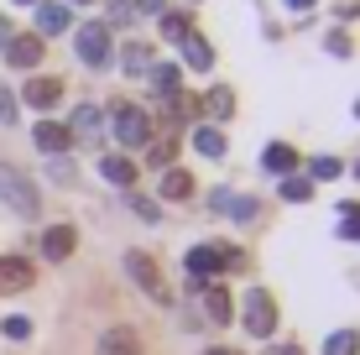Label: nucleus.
Instances as JSON below:
<instances>
[{
	"instance_id": "1",
	"label": "nucleus",
	"mask_w": 360,
	"mask_h": 355,
	"mask_svg": "<svg viewBox=\"0 0 360 355\" xmlns=\"http://www.w3.org/2000/svg\"><path fill=\"white\" fill-rule=\"evenodd\" d=\"M0 204H11V214L32 219L37 209H42V193H37V183L21 173V167H6V162H0Z\"/></svg>"
},
{
	"instance_id": "2",
	"label": "nucleus",
	"mask_w": 360,
	"mask_h": 355,
	"mask_svg": "<svg viewBox=\"0 0 360 355\" xmlns=\"http://www.w3.org/2000/svg\"><path fill=\"white\" fill-rule=\"evenodd\" d=\"M126 272H131V283L146 292L152 303H172V288H167V277H162V266L152 262L146 251H126Z\"/></svg>"
},
{
	"instance_id": "3",
	"label": "nucleus",
	"mask_w": 360,
	"mask_h": 355,
	"mask_svg": "<svg viewBox=\"0 0 360 355\" xmlns=\"http://www.w3.org/2000/svg\"><path fill=\"white\" fill-rule=\"evenodd\" d=\"M110 120H115V141L120 146H146L152 141V115H146L141 105H115Z\"/></svg>"
},
{
	"instance_id": "4",
	"label": "nucleus",
	"mask_w": 360,
	"mask_h": 355,
	"mask_svg": "<svg viewBox=\"0 0 360 355\" xmlns=\"http://www.w3.org/2000/svg\"><path fill=\"white\" fill-rule=\"evenodd\" d=\"M240 319H245V329H251L256 340H271V329H277V303H271L266 288H251V292H245Z\"/></svg>"
},
{
	"instance_id": "5",
	"label": "nucleus",
	"mask_w": 360,
	"mask_h": 355,
	"mask_svg": "<svg viewBox=\"0 0 360 355\" xmlns=\"http://www.w3.org/2000/svg\"><path fill=\"white\" fill-rule=\"evenodd\" d=\"M240 262H245V256L235 246H193L188 251V272L193 277H209V272L219 277V272H230V266H240Z\"/></svg>"
},
{
	"instance_id": "6",
	"label": "nucleus",
	"mask_w": 360,
	"mask_h": 355,
	"mask_svg": "<svg viewBox=\"0 0 360 355\" xmlns=\"http://www.w3.org/2000/svg\"><path fill=\"white\" fill-rule=\"evenodd\" d=\"M79 63L84 68H105L110 63V27H105V21L79 27Z\"/></svg>"
},
{
	"instance_id": "7",
	"label": "nucleus",
	"mask_w": 360,
	"mask_h": 355,
	"mask_svg": "<svg viewBox=\"0 0 360 355\" xmlns=\"http://www.w3.org/2000/svg\"><path fill=\"white\" fill-rule=\"evenodd\" d=\"M0 53H6V63H16V68H37V63H42V37H37V32L6 37V47H0Z\"/></svg>"
},
{
	"instance_id": "8",
	"label": "nucleus",
	"mask_w": 360,
	"mask_h": 355,
	"mask_svg": "<svg viewBox=\"0 0 360 355\" xmlns=\"http://www.w3.org/2000/svg\"><path fill=\"white\" fill-rule=\"evenodd\" d=\"M32 283H37V272L27 256H0V292H27Z\"/></svg>"
},
{
	"instance_id": "9",
	"label": "nucleus",
	"mask_w": 360,
	"mask_h": 355,
	"mask_svg": "<svg viewBox=\"0 0 360 355\" xmlns=\"http://www.w3.org/2000/svg\"><path fill=\"white\" fill-rule=\"evenodd\" d=\"M73 246H79V230H73V225H47L42 230V256H47V262H68Z\"/></svg>"
},
{
	"instance_id": "10",
	"label": "nucleus",
	"mask_w": 360,
	"mask_h": 355,
	"mask_svg": "<svg viewBox=\"0 0 360 355\" xmlns=\"http://www.w3.org/2000/svg\"><path fill=\"white\" fill-rule=\"evenodd\" d=\"M32 141H37V152H47V157H63L68 152V126H58V120H42V126L32 131Z\"/></svg>"
},
{
	"instance_id": "11",
	"label": "nucleus",
	"mask_w": 360,
	"mask_h": 355,
	"mask_svg": "<svg viewBox=\"0 0 360 355\" xmlns=\"http://www.w3.org/2000/svg\"><path fill=\"white\" fill-rule=\"evenodd\" d=\"M21 100H27L32 110H53L58 100H63V79H32L27 89H21Z\"/></svg>"
},
{
	"instance_id": "12",
	"label": "nucleus",
	"mask_w": 360,
	"mask_h": 355,
	"mask_svg": "<svg viewBox=\"0 0 360 355\" xmlns=\"http://www.w3.org/2000/svg\"><path fill=\"white\" fill-rule=\"evenodd\" d=\"M178 47H183V58H188V68H198V73H209V68H214V47H209L198 32H188Z\"/></svg>"
},
{
	"instance_id": "13",
	"label": "nucleus",
	"mask_w": 360,
	"mask_h": 355,
	"mask_svg": "<svg viewBox=\"0 0 360 355\" xmlns=\"http://www.w3.org/2000/svg\"><path fill=\"white\" fill-rule=\"evenodd\" d=\"M146 73H152V84H157V94H162V100H178V84H183V68L178 63H152V68H146Z\"/></svg>"
},
{
	"instance_id": "14",
	"label": "nucleus",
	"mask_w": 360,
	"mask_h": 355,
	"mask_svg": "<svg viewBox=\"0 0 360 355\" xmlns=\"http://www.w3.org/2000/svg\"><path fill=\"white\" fill-rule=\"evenodd\" d=\"M58 32H68V6H37V37H58Z\"/></svg>"
},
{
	"instance_id": "15",
	"label": "nucleus",
	"mask_w": 360,
	"mask_h": 355,
	"mask_svg": "<svg viewBox=\"0 0 360 355\" xmlns=\"http://www.w3.org/2000/svg\"><path fill=\"white\" fill-rule=\"evenodd\" d=\"M99 355H141V345H136L131 329H105L99 335Z\"/></svg>"
},
{
	"instance_id": "16",
	"label": "nucleus",
	"mask_w": 360,
	"mask_h": 355,
	"mask_svg": "<svg viewBox=\"0 0 360 355\" xmlns=\"http://www.w3.org/2000/svg\"><path fill=\"white\" fill-rule=\"evenodd\" d=\"M99 173L115 183V188H131V183H136V162H131V157H105V162H99Z\"/></svg>"
},
{
	"instance_id": "17",
	"label": "nucleus",
	"mask_w": 360,
	"mask_h": 355,
	"mask_svg": "<svg viewBox=\"0 0 360 355\" xmlns=\"http://www.w3.org/2000/svg\"><path fill=\"white\" fill-rule=\"evenodd\" d=\"M99 120H105V115H99L94 105H79V110H73V126H68V136H84V141H89V136H99Z\"/></svg>"
},
{
	"instance_id": "18",
	"label": "nucleus",
	"mask_w": 360,
	"mask_h": 355,
	"mask_svg": "<svg viewBox=\"0 0 360 355\" xmlns=\"http://www.w3.org/2000/svg\"><path fill=\"white\" fill-rule=\"evenodd\" d=\"M262 162H266V173H292V167H297V152H292V146H282V141H271Z\"/></svg>"
},
{
	"instance_id": "19",
	"label": "nucleus",
	"mask_w": 360,
	"mask_h": 355,
	"mask_svg": "<svg viewBox=\"0 0 360 355\" xmlns=\"http://www.w3.org/2000/svg\"><path fill=\"white\" fill-rule=\"evenodd\" d=\"M214 209H230L235 219H256V199H240V193H214Z\"/></svg>"
},
{
	"instance_id": "20",
	"label": "nucleus",
	"mask_w": 360,
	"mask_h": 355,
	"mask_svg": "<svg viewBox=\"0 0 360 355\" xmlns=\"http://www.w3.org/2000/svg\"><path fill=\"white\" fill-rule=\"evenodd\" d=\"M193 193V178L183 173V167H167L162 173V199H188Z\"/></svg>"
},
{
	"instance_id": "21",
	"label": "nucleus",
	"mask_w": 360,
	"mask_h": 355,
	"mask_svg": "<svg viewBox=\"0 0 360 355\" xmlns=\"http://www.w3.org/2000/svg\"><path fill=\"white\" fill-rule=\"evenodd\" d=\"M204 314H209L214 324H230V292H225V288H209V292H204Z\"/></svg>"
},
{
	"instance_id": "22",
	"label": "nucleus",
	"mask_w": 360,
	"mask_h": 355,
	"mask_svg": "<svg viewBox=\"0 0 360 355\" xmlns=\"http://www.w3.org/2000/svg\"><path fill=\"white\" fill-rule=\"evenodd\" d=\"M120 63H126V73H146V68H152V53H146V42H126Z\"/></svg>"
},
{
	"instance_id": "23",
	"label": "nucleus",
	"mask_w": 360,
	"mask_h": 355,
	"mask_svg": "<svg viewBox=\"0 0 360 355\" xmlns=\"http://www.w3.org/2000/svg\"><path fill=\"white\" fill-rule=\"evenodd\" d=\"M282 199L288 204H308L314 199V178H282Z\"/></svg>"
},
{
	"instance_id": "24",
	"label": "nucleus",
	"mask_w": 360,
	"mask_h": 355,
	"mask_svg": "<svg viewBox=\"0 0 360 355\" xmlns=\"http://www.w3.org/2000/svg\"><path fill=\"white\" fill-rule=\"evenodd\" d=\"M193 146H198V152H204V157H225V136H219L214 126H198V136H193Z\"/></svg>"
},
{
	"instance_id": "25",
	"label": "nucleus",
	"mask_w": 360,
	"mask_h": 355,
	"mask_svg": "<svg viewBox=\"0 0 360 355\" xmlns=\"http://www.w3.org/2000/svg\"><path fill=\"white\" fill-rule=\"evenodd\" d=\"M355 350H360L355 329H340V335H329V340H324V355H355Z\"/></svg>"
},
{
	"instance_id": "26",
	"label": "nucleus",
	"mask_w": 360,
	"mask_h": 355,
	"mask_svg": "<svg viewBox=\"0 0 360 355\" xmlns=\"http://www.w3.org/2000/svg\"><path fill=\"white\" fill-rule=\"evenodd\" d=\"M204 110H209V115H214V120H225L230 110H235V94H230V89H209V100H204Z\"/></svg>"
},
{
	"instance_id": "27",
	"label": "nucleus",
	"mask_w": 360,
	"mask_h": 355,
	"mask_svg": "<svg viewBox=\"0 0 360 355\" xmlns=\"http://www.w3.org/2000/svg\"><path fill=\"white\" fill-rule=\"evenodd\" d=\"M308 173H314L319 183H329V178H340L345 167H340V157H314V162H308Z\"/></svg>"
},
{
	"instance_id": "28",
	"label": "nucleus",
	"mask_w": 360,
	"mask_h": 355,
	"mask_svg": "<svg viewBox=\"0 0 360 355\" xmlns=\"http://www.w3.org/2000/svg\"><path fill=\"white\" fill-rule=\"evenodd\" d=\"M188 32H193V21H188V16H162V37H167V42H183Z\"/></svg>"
},
{
	"instance_id": "29",
	"label": "nucleus",
	"mask_w": 360,
	"mask_h": 355,
	"mask_svg": "<svg viewBox=\"0 0 360 355\" xmlns=\"http://www.w3.org/2000/svg\"><path fill=\"white\" fill-rule=\"evenodd\" d=\"M340 235L345 240H360V209H355V204H345V209H340Z\"/></svg>"
},
{
	"instance_id": "30",
	"label": "nucleus",
	"mask_w": 360,
	"mask_h": 355,
	"mask_svg": "<svg viewBox=\"0 0 360 355\" xmlns=\"http://www.w3.org/2000/svg\"><path fill=\"white\" fill-rule=\"evenodd\" d=\"M131 214H141L146 225H152V219H162V209H157L152 199H141V193H131Z\"/></svg>"
},
{
	"instance_id": "31",
	"label": "nucleus",
	"mask_w": 360,
	"mask_h": 355,
	"mask_svg": "<svg viewBox=\"0 0 360 355\" xmlns=\"http://www.w3.org/2000/svg\"><path fill=\"white\" fill-rule=\"evenodd\" d=\"M0 329H6L11 340H27V335H32V319H21V314H11V319L0 324Z\"/></svg>"
},
{
	"instance_id": "32",
	"label": "nucleus",
	"mask_w": 360,
	"mask_h": 355,
	"mask_svg": "<svg viewBox=\"0 0 360 355\" xmlns=\"http://www.w3.org/2000/svg\"><path fill=\"white\" fill-rule=\"evenodd\" d=\"M329 53H334V58H350V53H355V42H350L345 32H334V37H329Z\"/></svg>"
},
{
	"instance_id": "33",
	"label": "nucleus",
	"mask_w": 360,
	"mask_h": 355,
	"mask_svg": "<svg viewBox=\"0 0 360 355\" xmlns=\"http://www.w3.org/2000/svg\"><path fill=\"white\" fill-rule=\"evenodd\" d=\"M0 120H6V126L16 120V94H6V84H0Z\"/></svg>"
},
{
	"instance_id": "34",
	"label": "nucleus",
	"mask_w": 360,
	"mask_h": 355,
	"mask_svg": "<svg viewBox=\"0 0 360 355\" xmlns=\"http://www.w3.org/2000/svg\"><path fill=\"white\" fill-rule=\"evenodd\" d=\"M172 157H178V141H157L152 146V162H172Z\"/></svg>"
},
{
	"instance_id": "35",
	"label": "nucleus",
	"mask_w": 360,
	"mask_h": 355,
	"mask_svg": "<svg viewBox=\"0 0 360 355\" xmlns=\"http://www.w3.org/2000/svg\"><path fill=\"white\" fill-rule=\"evenodd\" d=\"M167 0H136V11H146V16H162Z\"/></svg>"
},
{
	"instance_id": "36",
	"label": "nucleus",
	"mask_w": 360,
	"mask_h": 355,
	"mask_svg": "<svg viewBox=\"0 0 360 355\" xmlns=\"http://www.w3.org/2000/svg\"><path fill=\"white\" fill-rule=\"evenodd\" d=\"M53 178H58V183H73V167L63 162V157H58V162H53Z\"/></svg>"
},
{
	"instance_id": "37",
	"label": "nucleus",
	"mask_w": 360,
	"mask_h": 355,
	"mask_svg": "<svg viewBox=\"0 0 360 355\" xmlns=\"http://www.w3.org/2000/svg\"><path fill=\"white\" fill-rule=\"evenodd\" d=\"M282 6H288V11H297V16H303V11H314V0H282Z\"/></svg>"
},
{
	"instance_id": "38",
	"label": "nucleus",
	"mask_w": 360,
	"mask_h": 355,
	"mask_svg": "<svg viewBox=\"0 0 360 355\" xmlns=\"http://www.w3.org/2000/svg\"><path fill=\"white\" fill-rule=\"evenodd\" d=\"M271 355H303V350H297V345H277V350H271Z\"/></svg>"
},
{
	"instance_id": "39",
	"label": "nucleus",
	"mask_w": 360,
	"mask_h": 355,
	"mask_svg": "<svg viewBox=\"0 0 360 355\" xmlns=\"http://www.w3.org/2000/svg\"><path fill=\"white\" fill-rule=\"evenodd\" d=\"M0 47H6V16H0Z\"/></svg>"
},
{
	"instance_id": "40",
	"label": "nucleus",
	"mask_w": 360,
	"mask_h": 355,
	"mask_svg": "<svg viewBox=\"0 0 360 355\" xmlns=\"http://www.w3.org/2000/svg\"><path fill=\"white\" fill-rule=\"evenodd\" d=\"M209 355H240V350H209Z\"/></svg>"
},
{
	"instance_id": "41",
	"label": "nucleus",
	"mask_w": 360,
	"mask_h": 355,
	"mask_svg": "<svg viewBox=\"0 0 360 355\" xmlns=\"http://www.w3.org/2000/svg\"><path fill=\"white\" fill-rule=\"evenodd\" d=\"M16 6H37V0H16Z\"/></svg>"
},
{
	"instance_id": "42",
	"label": "nucleus",
	"mask_w": 360,
	"mask_h": 355,
	"mask_svg": "<svg viewBox=\"0 0 360 355\" xmlns=\"http://www.w3.org/2000/svg\"><path fill=\"white\" fill-rule=\"evenodd\" d=\"M355 120H360V100H355Z\"/></svg>"
},
{
	"instance_id": "43",
	"label": "nucleus",
	"mask_w": 360,
	"mask_h": 355,
	"mask_svg": "<svg viewBox=\"0 0 360 355\" xmlns=\"http://www.w3.org/2000/svg\"><path fill=\"white\" fill-rule=\"evenodd\" d=\"M355 178H360V167H355Z\"/></svg>"
},
{
	"instance_id": "44",
	"label": "nucleus",
	"mask_w": 360,
	"mask_h": 355,
	"mask_svg": "<svg viewBox=\"0 0 360 355\" xmlns=\"http://www.w3.org/2000/svg\"><path fill=\"white\" fill-rule=\"evenodd\" d=\"M79 6H84V0H79Z\"/></svg>"
}]
</instances>
